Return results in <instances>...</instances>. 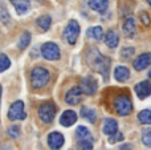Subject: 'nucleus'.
<instances>
[{
	"instance_id": "1",
	"label": "nucleus",
	"mask_w": 151,
	"mask_h": 150,
	"mask_svg": "<svg viewBox=\"0 0 151 150\" xmlns=\"http://www.w3.org/2000/svg\"><path fill=\"white\" fill-rule=\"evenodd\" d=\"M86 61H88V65L91 69L101 73L107 80L109 72H110V58L109 57L101 55L98 52V49H96V48H91L88 52V55H86Z\"/></svg>"
},
{
	"instance_id": "2",
	"label": "nucleus",
	"mask_w": 151,
	"mask_h": 150,
	"mask_svg": "<svg viewBox=\"0 0 151 150\" xmlns=\"http://www.w3.org/2000/svg\"><path fill=\"white\" fill-rule=\"evenodd\" d=\"M50 80V74L48 69L42 68V66H36L32 69L31 72V84L35 89H40V88L45 87Z\"/></svg>"
},
{
	"instance_id": "3",
	"label": "nucleus",
	"mask_w": 151,
	"mask_h": 150,
	"mask_svg": "<svg viewBox=\"0 0 151 150\" xmlns=\"http://www.w3.org/2000/svg\"><path fill=\"white\" fill-rule=\"evenodd\" d=\"M114 109L118 116H129L133 110V102L127 96H118L114 101Z\"/></svg>"
},
{
	"instance_id": "4",
	"label": "nucleus",
	"mask_w": 151,
	"mask_h": 150,
	"mask_svg": "<svg viewBox=\"0 0 151 150\" xmlns=\"http://www.w3.org/2000/svg\"><path fill=\"white\" fill-rule=\"evenodd\" d=\"M78 35H80V24L76 20H70L66 24L65 29H64V39H65L66 43L73 45L77 41Z\"/></svg>"
},
{
	"instance_id": "5",
	"label": "nucleus",
	"mask_w": 151,
	"mask_h": 150,
	"mask_svg": "<svg viewBox=\"0 0 151 150\" xmlns=\"http://www.w3.org/2000/svg\"><path fill=\"white\" fill-rule=\"evenodd\" d=\"M56 116V106L53 102H44L39 108V117L42 122L50 124Z\"/></svg>"
},
{
	"instance_id": "6",
	"label": "nucleus",
	"mask_w": 151,
	"mask_h": 150,
	"mask_svg": "<svg viewBox=\"0 0 151 150\" xmlns=\"http://www.w3.org/2000/svg\"><path fill=\"white\" fill-rule=\"evenodd\" d=\"M41 55L47 60H58L60 58V48L57 44L52 41H48L45 44H42L41 47Z\"/></svg>"
},
{
	"instance_id": "7",
	"label": "nucleus",
	"mask_w": 151,
	"mask_h": 150,
	"mask_svg": "<svg viewBox=\"0 0 151 150\" xmlns=\"http://www.w3.org/2000/svg\"><path fill=\"white\" fill-rule=\"evenodd\" d=\"M27 114L24 112V102L23 101H16L11 105L8 110V118L11 121H17V120H25Z\"/></svg>"
},
{
	"instance_id": "8",
	"label": "nucleus",
	"mask_w": 151,
	"mask_h": 150,
	"mask_svg": "<svg viewBox=\"0 0 151 150\" xmlns=\"http://www.w3.org/2000/svg\"><path fill=\"white\" fill-rule=\"evenodd\" d=\"M80 89L82 93L88 96H91L97 92V80L93 76H86L81 80L80 84Z\"/></svg>"
},
{
	"instance_id": "9",
	"label": "nucleus",
	"mask_w": 151,
	"mask_h": 150,
	"mask_svg": "<svg viewBox=\"0 0 151 150\" xmlns=\"http://www.w3.org/2000/svg\"><path fill=\"white\" fill-rule=\"evenodd\" d=\"M64 142H65L64 136L58 132H53L48 136V146L52 150H60L63 148Z\"/></svg>"
},
{
	"instance_id": "10",
	"label": "nucleus",
	"mask_w": 151,
	"mask_h": 150,
	"mask_svg": "<svg viewBox=\"0 0 151 150\" xmlns=\"http://www.w3.org/2000/svg\"><path fill=\"white\" fill-rule=\"evenodd\" d=\"M133 65H134V69H137V71H143V69H146L149 65H151V53L146 52V53L139 55L138 57L134 60Z\"/></svg>"
},
{
	"instance_id": "11",
	"label": "nucleus",
	"mask_w": 151,
	"mask_h": 150,
	"mask_svg": "<svg viewBox=\"0 0 151 150\" xmlns=\"http://www.w3.org/2000/svg\"><path fill=\"white\" fill-rule=\"evenodd\" d=\"M81 96H82V92H81L80 87H74L66 92L65 102L69 104V105H77V104H80V101H81Z\"/></svg>"
},
{
	"instance_id": "12",
	"label": "nucleus",
	"mask_w": 151,
	"mask_h": 150,
	"mask_svg": "<svg viewBox=\"0 0 151 150\" xmlns=\"http://www.w3.org/2000/svg\"><path fill=\"white\" fill-rule=\"evenodd\" d=\"M134 89H135L137 96H138L141 100H145V98H147L151 94V82L147 81V80L141 81V82H138V84L135 85Z\"/></svg>"
},
{
	"instance_id": "13",
	"label": "nucleus",
	"mask_w": 151,
	"mask_h": 150,
	"mask_svg": "<svg viewBox=\"0 0 151 150\" xmlns=\"http://www.w3.org/2000/svg\"><path fill=\"white\" fill-rule=\"evenodd\" d=\"M122 31H123V35H125L127 39H133L135 36V32H137V24H135V20L133 17H127L123 23V27H122Z\"/></svg>"
},
{
	"instance_id": "14",
	"label": "nucleus",
	"mask_w": 151,
	"mask_h": 150,
	"mask_svg": "<svg viewBox=\"0 0 151 150\" xmlns=\"http://www.w3.org/2000/svg\"><path fill=\"white\" fill-rule=\"evenodd\" d=\"M19 15H24L31 8V0H9Z\"/></svg>"
},
{
	"instance_id": "15",
	"label": "nucleus",
	"mask_w": 151,
	"mask_h": 150,
	"mask_svg": "<svg viewBox=\"0 0 151 150\" xmlns=\"http://www.w3.org/2000/svg\"><path fill=\"white\" fill-rule=\"evenodd\" d=\"M77 121V114L73 110H65L60 117V124L63 126H72Z\"/></svg>"
},
{
	"instance_id": "16",
	"label": "nucleus",
	"mask_w": 151,
	"mask_h": 150,
	"mask_svg": "<svg viewBox=\"0 0 151 150\" xmlns=\"http://www.w3.org/2000/svg\"><path fill=\"white\" fill-rule=\"evenodd\" d=\"M89 7L96 12L104 13L109 8V0H89Z\"/></svg>"
},
{
	"instance_id": "17",
	"label": "nucleus",
	"mask_w": 151,
	"mask_h": 150,
	"mask_svg": "<svg viewBox=\"0 0 151 150\" xmlns=\"http://www.w3.org/2000/svg\"><path fill=\"white\" fill-rule=\"evenodd\" d=\"M105 43H106V45L109 48H115L118 45V43H119V36H118V33L114 29L107 31V33L105 35Z\"/></svg>"
},
{
	"instance_id": "18",
	"label": "nucleus",
	"mask_w": 151,
	"mask_h": 150,
	"mask_svg": "<svg viewBox=\"0 0 151 150\" xmlns=\"http://www.w3.org/2000/svg\"><path fill=\"white\" fill-rule=\"evenodd\" d=\"M114 77H115L117 81L123 82V81H126V80L130 77V71H129L126 66L119 65V66H117V68L114 69Z\"/></svg>"
},
{
	"instance_id": "19",
	"label": "nucleus",
	"mask_w": 151,
	"mask_h": 150,
	"mask_svg": "<svg viewBox=\"0 0 151 150\" xmlns=\"http://www.w3.org/2000/svg\"><path fill=\"white\" fill-rule=\"evenodd\" d=\"M118 132V122L114 118H106L104 124V133L107 136H111Z\"/></svg>"
},
{
	"instance_id": "20",
	"label": "nucleus",
	"mask_w": 151,
	"mask_h": 150,
	"mask_svg": "<svg viewBox=\"0 0 151 150\" xmlns=\"http://www.w3.org/2000/svg\"><path fill=\"white\" fill-rule=\"evenodd\" d=\"M0 21H1L5 27H9L11 24H12L11 15H9V12H8V9H7V7H5L3 0H0Z\"/></svg>"
},
{
	"instance_id": "21",
	"label": "nucleus",
	"mask_w": 151,
	"mask_h": 150,
	"mask_svg": "<svg viewBox=\"0 0 151 150\" xmlns=\"http://www.w3.org/2000/svg\"><path fill=\"white\" fill-rule=\"evenodd\" d=\"M86 36L99 41V40H102V37H104V29H102V27H91V28L88 29Z\"/></svg>"
},
{
	"instance_id": "22",
	"label": "nucleus",
	"mask_w": 151,
	"mask_h": 150,
	"mask_svg": "<svg viewBox=\"0 0 151 150\" xmlns=\"http://www.w3.org/2000/svg\"><path fill=\"white\" fill-rule=\"evenodd\" d=\"M36 24H37V27H40V28L42 29V31H48V29L50 28V24H52V19H50V16H48V15L40 16V17L36 20Z\"/></svg>"
},
{
	"instance_id": "23",
	"label": "nucleus",
	"mask_w": 151,
	"mask_h": 150,
	"mask_svg": "<svg viewBox=\"0 0 151 150\" xmlns=\"http://www.w3.org/2000/svg\"><path fill=\"white\" fill-rule=\"evenodd\" d=\"M29 43H31V33H29L28 31L23 32V35L20 36V39H19V43H17V47L19 49H25L29 45Z\"/></svg>"
},
{
	"instance_id": "24",
	"label": "nucleus",
	"mask_w": 151,
	"mask_h": 150,
	"mask_svg": "<svg viewBox=\"0 0 151 150\" xmlns=\"http://www.w3.org/2000/svg\"><path fill=\"white\" fill-rule=\"evenodd\" d=\"M81 116L88 120L89 122H91V124L96 122V112H94V109L85 108V106H83V108H81Z\"/></svg>"
},
{
	"instance_id": "25",
	"label": "nucleus",
	"mask_w": 151,
	"mask_h": 150,
	"mask_svg": "<svg viewBox=\"0 0 151 150\" xmlns=\"http://www.w3.org/2000/svg\"><path fill=\"white\" fill-rule=\"evenodd\" d=\"M138 120L141 124H146V125L151 124V110L150 109H145V110L139 112Z\"/></svg>"
},
{
	"instance_id": "26",
	"label": "nucleus",
	"mask_w": 151,
	"mask_h": 150,
	"mask_svg": "<svg viewBox=\"0 0 151 150\" xmlns=\"http://www.w3.org/2000/svg\"><path fill=\"white\" fill-rule=\"evenodd\" d=\"M76 134H77L78 140H89L90 138V132L85 126H78L76 130Z\"/></svg>"
},
{
	"instance_id": "27",
	"label": "nucleus",
	"mask_w": 151,
	"mask_h": 150,
	"mask_svg": "<svg viewBox=\"0 0 151 150\" xmlns=\"http://www.w3.org/2000/svg\"><path fill=\"white\" fill-rule=\"evenodd\" d=\"M9 66H11V60L8 58V56L4 55V53H0V72L7 71Z\"/></svg>"
},
{
	"instance_id": "28",
	"label": "nucleus",
	"mask_w": 151,
	"mask_h": 150,
	"mask_svg": "<svg viewBox=\"0 0 151 150\" xmlns=\"http://www.w3.org/2000/svg\"><path fill=\"white\" fill-rule=\"evenodd\" d=\"M77 150H93V144L89 140H81L78 142Z\"/></svg>"
},
{
	"instance_id": "29",
	"label": "nucleus",
	"mask_w": 151,
	"mask_h": 150,
	"mask_svg": "<svg viewBox=\"0 0 151 150\" xmlns=\"http://www.w3.org/2000/svg\"><path fill=\"white\" fill-rule=\"evenodd\" d=\"M142 141L147 148H151V129H146L142 133Z\"/></svg>"
},
{
	"instance_id": "30",
	"label": "nucleus",
	"mask_w": 151,
	"mask_h": 150,
	"mask_svg": "<svg viewBox=\"0 0 151 150\" xmlns=\"http://www.w3.org/2000/svg\"><path fill=\"white\" fill-rule=\"evenodd\" d=\"M134 52H135V50H134V48H131V47H129V48H123L122 52H121V57H122L123 60H129V58L133 57Z\"/></svg>"
},
{
	"instance_id": "31",
	"label": "nucleus",
	"mask_w": 151,
	"mask_h": 150,
	"mask_svg": "<svg viewBox=\"0 0 151 150\" xmlns=\"http://www.w3.org/2000/svg\"><path fill=\"white\" fill-rule=\"evenodd\" d=\"M8 134H9L12 138L19 137V136H20V128H19L17 125H12V126L8 129Z\"/></svg>"
},
{
	"instance_id": "32",
	"label": "nucleus",
	"mask_w": 151,
	"mask_h": 150,
	"mask_svg": "<svg viewBox=\"0 0 151 150\" xmlns=\"http://www.w3.org/2000/svg\"><path fill=\"white\" fill-rule=\"evenodd\" d=\"M118 141H123V136H122V133H114V134H111L109 137V142L110 144H115V142H118Z\"/></svg>"
},
{
	"instance_id": "33",
	"label": "nucleus",
	"mask_w": 151,
	"mask_h": 150,
	"mask_svg": "<svg viewBox=\"0 0 151 150\" xmlns=\"http://www.w3.org/2000/svg\"><path fill=\"white\" fill-rule=\"evenodd\" d=\"M141 20L145 25H150V19H149V15L146 12H142L141 13Z\"/></svg>"
},
{
	"instance_id": "34",
	"label": "nucleus",
	"mask_w": 151,
	"mask_h": 150,
	"mask_svg": "<svg viewBox=\"0 0 151 150\" xmlns=\"http://www.w3.org/2000/svg\"><path fill=\"white\" fill-rule=\"evenodd\" d=\"M1 92H3V89H1V85H0V101H1Z\"/></svg>"
},
{
	"instance_id": "35",
	"label": "nucleus",
	"mask_w": 151,
	"mask_h": 150,
	"mask_svg": "<svg viewBox=\"0 0 151 150\" xmlns=\"http://www.w3.org/2000/svg\"><path fill=\"white\" fill-rule=\"evenodd\" d=\"M146 1H147V3H149V4H150V5H151V0H146Z\"/></svg>"
},
{
	"instance_id": "36",
	"label": "nucleus",
	"mask_w": 151,
	"mask_h": 150,
	"mask_svg": "<svg viewBox=\"0 0 151 150\" xmlns=\"http://www.w3.org/2000/svg\"><path fill=\"white\" fill-rule=\"evenodd\" d=\"M149 77H150V79H151V71L149 72Z\"/></svg>"
}]
</instances>
